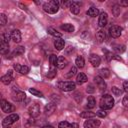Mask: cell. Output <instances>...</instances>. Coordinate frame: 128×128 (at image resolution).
<instances>
[{"instance_id":"cell-1","label":"cell","mask_w":128,"mask_h":128,"mask_svg":"<svg viewBox=\"0 0 128 128\" xmlns=\"http://www.w3.org/2000/svg\"><path fill=\"white\" fill-rule=\"evenodd\" d=\"M100 108L103 110H109L114 106V99L111 95L105 94L100 99Z\"/></svg>"},{"instance_id":"cell-2","label":"cell","mask_w":128,"mask_h":128,"mask_svg":"<svg viewBox=\"0 0 128 128\" xmlns=\"http://www.w3.org/2000/svg\"><path fill=\"white\" fill-rule=\"evenodd\" d=\"M43 10L46 13H48V14H55V13H57L58 10H59V3H58V1L51 0V1H48V2L44 3Z\"/></svg>"},{"instance_id":"cell-3","label":"cell","mask_w":128,"mask_h":128,"mask_svg":"<svg viewBox=\"0 0 128 128\" xmlns=\"http://www.w3.org/2000/svg\"><path fill=\"white\" fill-rule=\"evenodd\" d=\"M58 88H60L62 91H72L76 88V84L72 81H60L57 84Z\"/></svg>"},{"instance_id":"cell-4","label":"cell","mask_w":128,"mask_h":128,"mask_svg":"<svg viewBox=\"0 0 128 128\" xmlns=\"http://www.w3.org/2000/svg\"><path fill=\"white\" fill-rule=\"evenodd\" d=\"M18 120H19V116H18V114H15V113L10 114V115H8V116L2 121V126L8 128V127H10L13 123H15V122L18 121Z\"/></svg>"},{"instance_id":"cell-5","label":"cell","mask_w":128,"mask_h":128,"mask_svg":"<svg viewBox=\"0 0 128 128\" xmlns=\"http://www.w3.org/2000/svg\"><path fill=\"white\" fill-rule=\"evenodd\" d=\"M109 33H110V36L113 37V38H118L121 33H122V28L120 26H117V25H113L109 28Z\"/></svg>"},{"instance_id":"cell-6","label":"cell","mask_w":128,"mask_h":128,"mask_svg":"<svg viewBox=\"0 0 128 128\" xmlns=\"http://www.w3.org/2000/svg\"><path fill=\"white\" fill-rule=\"evenodd\" d=\"M100 126V120L97 119H88L84 122V128H98Z\"/></svg>"},{"instance_id":"cell-7","label":"cell","mask_w":128,"mask_h":128,"mask_svg":"<svg viewBox=\"0 0 128 128\" xmlns=\"http://www.w3.org/2000/svg\"><path fill=\"white\" fill-rule=\"evenodd\" d=\"M1 109H2L3 112L9 113V112L14 111V106H13L11 103H9L8 101L2 99V100H1Z\"/></svg>"},{"instance_id":"cell-8","label":"cell","mask_w":128,"mask_h":128,"mask_svg":"<svg viewBox=\"0 0 128 128\" xmlns=\"http://www.w3.org/2000/svg\"><path fill=\"white\" fill-rule=\"evenodd\" d=\"M13 99L17 102H22L25 100L26 98V94L23 92V91H20V90H14L13 91Z\"/></svg>"},{"instance_id":"cell-9","label":"cell","mask_w":128,"mask_h":128,"mask_svg":"<svg viewBox=\"0 0 128 128\" xmlns=\"http://www.w3.org/2000/svg\"><path fill=\"white\" fill-rule=\"evenodd\" d=\"M28 112L29 114L32 116V117H37L39 114H40V107L38 104H32L29 109H28Z\"/></svg>"},{"instance_id":"cell-10","label":"cell","mask_w":128,"mask_h":128,"mask_svg":"<svg viewBox=\"0 0 128 128\" xmlns=\"http://www.w3.org/2000/svg\"><path fill=\"white\" fill-rule=\"evenodd\" d=\"M14 69L19 72L20 74H27L30 71V68L26 65H20V64H14Z\"/></svg>"},{"instance_id":"cell-11","label":"cell","mask_w":128,"mask_h":128,"mask_svg":"<svg viewBox=\"0 0 128 128\" xmlns=\"http://www.w3.org/2000/svg\"><path fill=\"white\" fill-rule=\"evenodd\" d=\"M89 62H90L94 67H98V66L100 65V63H101V59H100V57H99L98 55H96V54H91V55L89 56Z\"/></svg>"},{"instance_id":"cell-12","label":"cell","mask_w":128,"mask_h":128,"mask_svg":"<svg viewBox=\"0 0 128 128\" xmlns=\"http://www.w3.org/2000/svg\"><path fill=\"white\" fill-rule=\"evenodd\" d=\"M12 80H13L12 70H9V71H8V73H7L6 75H4V76H2V77H1V82H2L3 84H5V85L10 84Z\"/></svg>"},{"instance_id":"cell-13","label":"cell","mask_w":128,"mask_h":128,"mask_svg":"<svg viewBox=\"0 0 128 128\" xmlns=\"http://www.w3.org/2000/svg\"><path fill=\"white\" fill-rule=\"evenodd\" d=\"M94 81H95V83L97 84L98 88H99L101 91H103V90L106 89V84H105V82H104V80H103V78H102L101 76H96V77L94 78Z\"/></svg>"},{"instance_id":"cell-14","label":"cell","mask_w":128,"mask_h":128,"mask_svg":"<svg viewBox=\"0 0 128 128\" xmlns=\"http://www.w3.org/2000/svg\"><path fill=\"white\" fill-rule=\"evenodd\" d=\"M10 36H11V39H12L15 43H19V42L21 41V32H20L19 30H17V29L13 30V31L11 32Z\"/></svg>"},{"instance_id":"cell-15","label":"cell","mask_w":128,"mask_h":128,"mask_svg":"<svg viewBox=\"0 0 128 128\" xmlns=\"http://www.w3.org/2000/svg\"><path fill=\"white\" fill-rule=\"evenodd\" d=\"M80 7H81V4L77 1H72L71 5H70V11L73 13V14H78L80 12Z\"/></svg>"},{"instance_id":"cell-16","label":"cell","mask_w":128,"mask_h":128,"mask_svg":"<svg viewBox=\"0 0 128 128\" xmlns=\"http://www.w3.org/2000/svg\"><path fill=\"white\" fill-rule=\"evenodd\" d=\"M107 21H108V16H107V13L103 12L100 14L99 16V20H98V25L100 27H104L106 24H107Z\"/></svg>"},{"instance_id":"cell-17","label":"cell","mask_w":128,"mask_h":128,"mask_svg":"<svg viewBox=\"0 0 128 128\" xmlns=\"http://www.w3.org/2000/svg\"><path fill=\"white\" fill-rule=\"evenodd\" d=\"M67 64H68V61H67V59L64 56H59L58 57V61H57V68L58 69L65 68Z\"/></svg>"},{"instance_id":"cell-18","label":"cell","mask_w":128,"mask_h":128,"mask_svg":"<svg viewBox=\"0 0 128 128\" xmlns=\"http://www.w3.org/2000/svg\"><path fill=\"white\" fill-rule=\"evenodd\" d=\"M58 128H78L77 123H68L67 121H62L58 124Z\"/></svg>"},{"instance_id":"cell-19","label":"cell","mask_w":128,"mask_h":128,"mask_svg":"<svg viewBox=\"0 0 128 128\" xmlns=\"http://www.w3.org/2000/svg\"><path fill=\"white\" fill-rule=\"evenodd\" d=\"M54 46H55V48H56L57 50H62V49L64 48V46H65V42H64L63 39L57 38V39L54 41Z\"/></svg>"},{"instance_id":"cell-20","label":"cell","mask_w":128,"mask_h":128,"mask_svg":"<svg viewBox=\"0 0 128 128\" xmlns=\"http://www.w3.org/2000/svg\"><path fill=\"white\" fill-rule=\"evenodd\" d=\"M86 81H87V76H86L84 73H79V74L77 75V78H76V83H77V84L81 85V84L85 83Z\"/></svg>"},{"instance_id":"cell-21","label":"cell","mask_w":128,"mask_h":128,"mask_svg":"<svg viewBox=\"0 0 128 128\" xmlns=\"http://www.w3.org/2000/svg\"><path fill=\"white\" fill-rule=\"evenodd\" d=\"M86 14H87L88 16H90V17H96V16H98V14H99V10H98L97 8H95V7H91V8H89V9L87 10Z\"/></svg>"},{"instance_id":"cell-22","label":"cell","mask_w":128,"mask_h":128,"mask_svg":"<svg viewBox=\"0 0 128 128\" xmlns=\"http://www.w3.org/2000/svg\"><path fill=\"white\" fill-rule=\"evenodd\" d=\"M47 32H48L50 35L54 36V37H57V38H61V37H62V34H61L60 32H58L56 29L52 28V27H49V28L47 29Z\"/></svg>"},{"instance_id":"cell-23","label":"cell","mask_w":128,"mask_h":128,"mask_svg":"<svg viewBox=\"0 0 128 128\" xmlns=\"http://www.w3.org/2000/svg\"><path fill=\"white\" fill-rule=\"evenodd\" d=\"M0 48H1V53L2 54H5L9 51V43L1 40V44H0Z\"/></svg>"},{"instance_id":"cell-24","label":"cell","mask_w":128,"mask_h":128,"mask_svg":"<svg viewBox=\"0 0 128 128\" xmlns=\"http://www.w3.org/2000/svg\"><path fill=\"white\" fill-rule=\"evenodd\" d=\"M95 104H96V101H95V98L93 96H89L88 97V100H87V108L88 109H92L95 107Z\"/></svg>"},{"instance_id":"cell-25","label":"cell","mask_w":128,"mask_h":128,"mask_svg":"<svg viewBox=\"0 0 128 128\" xmlns=\"http://www.w3.org/2000/svg\"><path fill=\"white\" fill-rule=\"evenodd\" d=\"M55 108H56L55 103H49L45 106V113L46 114H51L55 110Z\"/></svg>"},{"instance_id":"cell-26","label":"cell","mask_w":128,"mask_h":128,"mask_svg":"<svg viewBox=\"0 0 128 128\" xmlns=\"http://www.w3.org/2000/svg\"><path fill=\"white\" fill-rule=\"evenodd\" d=\"M75 64L78 68H83L84 67V64H85V61H84V58L82 56H78L75 60Z\"/></svg>"},{"instance_id":"cell-27","label":"cell","mask_w":128,"mask_h":128,"mask_svg":"<svg viewBox=\"0 0 128 128\" xmlns=\"http://www.w3.org/2000/svg\"><path fill=\"white\" fill-rule=\"evenodd\" d=\"M61 29L64 30V31H66V32H73L74 31V26L72 24L66 23V24L61 25Z\"/></svg>"},{"instance_id":"cell-28","label":"cell","mask_w":128,"mask_h":128,"mask_svg":"<svg viewBox=\"0 0 128 128\" xmlns=\"http://www.w3.org/2000/svg\"><path fill=\"white\" fill-rule=\"evenodd\" d=\"M105 37H106V35H105V32L103 30H99L96 34V38H97L98 42H100V43L105 40Z\"/></svg>"},{"instance_id":"cell-29","label":"cell","mask_w":128,"mask_h":128,"mask_svg":"<svg viewBox=\"0 0 128 128\" xmlns=\"http://www.w3.org/2000/svg\"><path fill=\"white\" fill-rule=\"evenodd\" d=\"M24 51H25L24 47H22V46H18V47H16V48H15V50L13 51V56L22 55V54L24 53Z\"/></svg>"},{"instance_id":"cell-30","label":"cell","mask_w":128,"mask_h":128,"mask_svg":"<svg viewBox=\"0 0 128 128\" xmlns=\"http://www.w3.org/2000/svg\"><path fill=\"white\" fill-rule=\"evenodd\" d=\"M96 114L95 113H93V112H90V111H84V112H82L81 114H80V116L82 117V118H92V117H94Z\"/></svg>"},{"instance_id":"cell-31","label":"cell","mask_w":128,"mask_h":128,"mask_svg":"<svg viewBox=\"0 0 128 128\" xmlns=\"http://www.w3.org/2000/svg\"><path fill=\"white\" fill-rule=\"evenodd\" d=\"M120 12H121V9H120V5H117V4H115V5L112 7V13H113V15H114L115 17H117V16L120 14Z\"/></svg>"},{"instance_id":"cell-32","label":"cell","mask_w":128,"mask_h":128,"mask_svg":"<svg viewBox=\"0 0 128 128\" xmlns=\"http://www.w3.org/2000/svg\"><path fill=\"white\" fill-rule=\"evenodd\" d=\"M57 61H58V57L54 54H52L49 57V62L51 64V66H57Z\"/></svg>"},{"instance_id":"cell-33","label":"cell","mask_w":128,"mask_h":128,"mask_svg":"<svg viewBox=\"0 0 128 128\" xmlns=\"http://www.w3.org/2000/svg\"><path fill=\"white\" fill-rule=\"evenodd\" d=\"M100 76L104 79V78H108L109 76H110V71L108 70V69H106V68H103V69H101L100 70Z\"/></svg>"},{"instance_id":"cell-34","label":"cell","mask_w":128,"mask_h":128,"mask_svg":"<svg viewBox=\"0 0 128 128\" xmlns=\"http://www.w3.org/2000/svg\"><path fill=\"white\" fill-rule=\"evenodd\" d=\"M56 69L55 68H53V66H51V68H50V70H49V72H48V74H47V77L48 78H54L55 76H56Z\"/></svg>"},{"instance_id":"cell-35","label":"cell","mask_w":128,"mask_h":128,"mask_svg":"<svg viewBox=\"0 0 128 128\" xmlns=\"http://www.w3.org/2000/svg\"><path fill=\"white\" fill-rule=\"evenodd\" d=\"M29 92H30L31 94H33L34 96H37V97H43L42 92H40V91H38V90H36V89H34V88H30V89H29Z\"/></svg>"},{"instance_id":"cell-36","label":"cell","mask_w":128,"mask_h":128,"mask_svg":"<svg viewBox=\"0 0 128 128\" xmlns=\"http://www.w3.org/2000/svg\"><path fill=\"white\" fill-rule=\"evenodd\" d=\"M112 93H113L115 96H120V95H121V93H122V91L120 90V88L113 86V87H112Z\"/></svg>"},{"instance_id":"cell-37","label":"cell","mask_w":128,"mask_h":128,"mask_svg":"<svg viewBox=\"0 0 128 128\" xmlns=\"http://www.w3.org/2000/svg\"><path fill=\"white\" fill-rule=\"evenodd\" d=\"M76 72H77V68L76 67H72L71 69H70V71H69V73H67V77L68 78H71L72 76H74L75 74H76Z\"/></svg>"},{"instance_id":"cell-38","label":"cell","mask_w":128,"mask_h":128,"mask_svg":"<svg viewBox=\"0 0 128 128\" xmlns=\"http://www.w3.org/2000/svg\"><path fill=\"white\" fill-rule=\"evenodd\" d=\"M6 22H7V17H6V15L3 14V13H1V14H0V24L3 26V25L6 24Z\"/></svg>"},{"instance_id":"cell-39","label":"cell","mask_w":128,"mask_h":128,"mask_svg":"<svg viewBox=\"0 0 128 128\" xmlns=\"http://www.w3.org/2000/svg\"><path fill=\"white\" fill-rule=\"evenodd\" d=\"M96 115L99 116V117H101V118H104V117L107 115V112H106L105 110L101 109V110H98V111L96 112Z\"/></svg>"},{"instance_id":"cell-40","label":"cell","mask_w":128,"mask_h":128,"mask_svg":"<svg viewBox=\"0 0 128 128\" xmlns=\"http://www.w3.org/2000/svg\"><path fill=\"white\" fill-rule=\"evenodd\" d=\"M115 50L119 53H123L125 51V46L124 45H116L115 46Z\"/></svg>"},{"instance_id":"cell-41","label":"cell","mask_w":128,"mask_h":128,"mask_svg":"<svg viewBox=\"0 0 128 128\" xmlns=\"http://www.w3.org/2000/svg\"><path fill=\"white\" fill-rule=\"evenodd\" d=\"M122 104H123L125 107L128 108V94H127L126 96H124V98H123V100H122Z\"/></svg>"},{"instance_id":"cell-42","label":"cell","mask_w":128,"mask_h":128,"mask_svg":"<svg viewBox=\"0 0 128 128\" xmlns=\"http://www.w3.org/2000/svg\"><path fill=\"white\" fill-rule=\"evenodd\" d=\"M94 91H95V89H94V86H93L92 84L88 85V87H87V92H88V93H93Z\"/></svg>"},{"instance_id":"cell-43","label":"cell","mask_w":128,"mask_h":128,"mask_svg":"<svg viewBox=\"0 0 128 128\" xmlns=\"http://www.w3.org/2000/svg\"><path fill=\"white\" fill-rule=\"evenodd\" d=\"M123 88H124V91L126 93H128V81H125L123 83Z\"/></svg>"},{"instance_id":"cell-44","label":"cell","mask_w":128,"mask_h":128,"mask_svg":"<svg viewBox=\"0 0 128 128\" xmlns=\"http://www.w3.org/2000/svg\"><path fill=\"white\" fill-rule=\"evenodd\" d=\"M120 6H128V0H122V1H120Z\"/></svg>"},{"instance_id":"cell-45","label":"cell","mask_w":128,"mask_h":128,"mask_svg":"<svg viewBox=\"0 0 128 128\" xmlns=\"http://www.w3.org/2000/svg\"><path fill=\"white\" fill-rule=\"evenodd\" d=\"M42 128H53L52 126H50V125H46V126H43Z\"/></svg>"}]
</instances>
